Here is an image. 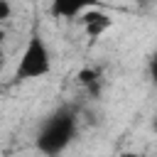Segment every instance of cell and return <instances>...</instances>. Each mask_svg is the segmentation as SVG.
<instances>
[{"label":"cell","instance_id":"6","mask_svg":"<svg viewBox=\"0 0 157 157\" xmlns=\"http://www.w3.org/2000/svg\"><path fill=\"white\" fill-rule=\"evenodd\" d=\"M147 71H150V78L157 83V52L150 56V64H147Z\"/></svg>","mask_w":157,"mask_h":157},{"label":"cell","instance_id":"10","mask_svg":"<svg viewBox=\"0 0 157 157\" xmlns=\"http://www.w3.org/2000/svg\"><path fill=\"white\" fill-rule=\"evenodd\" d=\"M0 93H2V81H0Z\"/></svg>","mask_w":157,"mask_h":157},{"label":"cell","instance_id":"5","mask_svg":"<svg viewBox=\"0 0 157 157\" xmlns=\"http://www.w3.org/2000/svg\"><path fill=\"white\" fill-rule=\"evenodd\" d=\"M78 83L88 91V93H98L101 91V74L96 71V69H81L78 71Z\"/></svg>","mask_w":157,"mask_h":157},{"label":"cell","instance_id":"3","mask_svg":"<svg viewBox=\"0 0 157 157\" xmlns=\"http://www.w3.org/2000/svg\"><path fill=\"white\" fill-rule=\"evenodd\" d=\"M98 0H52L49 2V15L56 20H74L81 17L86 10L96 7Z\"/></svg>","mask_w":157,"mask_h":157},{"label":"cell","instance_id":"2","mask_svg":"<svg viewBox=\"0 0 157 157\" xmlns=\"http://www.w3.org/2000/svg\"><path fill=\"white\" fill-rule=\"evenodd\" d=\"M52 71V54L47 42L42 39V34L34 29L25 44V52L15 66V81H32V78H42Z\"/></svg>","mask_w":157,"mask_h":157},{"label":"cell","instance_id":"8","mask_svg":"<svg viewBox=\"0 0 157 157\" xmlns=\"http://www.w3.org/2000/svg\"><path fill=\"white\" fill-rule=\"evenodd\" d=\"M120 157H140V155H137V152H123Z\"/></svg>","mask_w":157,"mask_h":157},{"label":"cell","instance_id":"7","mask_svg":"<svg viewBox=\"0 0 157 157\" xmlns=\"http://www.w3.org/2000/svg\"><path fill=\"white\" fill-rule=\"evenodd\" d=\"M10 15H12V7H10V2H7V0H0V22H2V20H7Z\"/></svg>","mask_w":157,"mask_h":157},{"label":"cell","instance_id":"1","mask_svg":"<svg viewBox=\"0 0 157 157\" xmlns=\"http://www.w3.org/2000/svg\"><path fill=\"white\" fill-rule=\"evenodd\" d=\"M74 135H76V113L69 105H64L42 123V128L37 132V150H39V155L59 157L69 147Z\"/></svg>","mask_w":157,"mask_h":157},{"label":"cell","instance_id":"9","mask_svg":"<svg viewBox=\"0 0 157 157\" xmlns=\"http://www.w3.org/2000/svg\"><path fill=\"white\" fill-rule=\"evenodd\" d=\"M152 128H155V130H157V115H155V120H152Z\"/></svg>","mask_w":157,"mask_h":157},{"label":"cell","instance_id":"4","mask_svg":"<svg viewBox=\"0 0 157 157\" xmlns=\"http://www.w3.org/2000/svg\"><path fill=\"white\" fill-rule=\"evenodd\" d=\"M81 25H83V32L91 39H98L101 34H105L113 27V17L103 10H86L81 15Z\"/></svg>","mask_w":157,"mask_h":157},{"label":"cell","instance_id":"11","mask_svg":"<svg viewBox=\"0 0 157 157\" xmlns=\"http://www.w3.org/2000/svg\"><path fill=\"white\" fill-rule=\"evenodd\" d=\"M42 157H47V155H42Z\"/></svg>","mask_w":157,"mask_h":157}]
</instances>
